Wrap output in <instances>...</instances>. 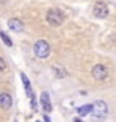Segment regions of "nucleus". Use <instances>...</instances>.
Listing matches in <instances>:
<instances>
[{"instance_id": "obj_1", "label": "nucleus", "mask_w": 116, "mask_h": 122, "mask_svg": "<svg viewBox=\"0 0 116 122\" xmlns=\"http://www.w3.org/2000/svg\"><path fill=\"white\" fill-rule=\"evenodd\" d=\"M91 118L94 121H103L109 113V106L104 100H96L91 104Z\"/></svg>"}, {"instance_id": "obj_2", "label": "nucleus", "mask_w": 116, "mask_h": 122, "mask_svg": "<svg viewBox=\"0 0 116 122\" xmlns=\"http://www.w3.org/2000/svg\"><path fill=\"white\" fill-rule=\"evenodd\" d=\"M51 53V46L47 40H37L34 44V55L38 59H47Z\"/></svg>"}, {"instance_id": "obj_3", "label": "nucleus", "mask_w": 116, "mask_h": 122, "mask_svg": "<svg viewBox=\"0 0 116 122\" xmlns=\"http://www.w3.org/2000/svg\"><path fill=\"white\" fill-rule=\"evenodd\" d=\"M46 21H47L49 25H51V27H60V25L63 24V21H65V16L59 9L51 7V9H49V12L46 15Z\"/></svg>"}, {"instance_id": "obj_4", "label": "nucleus", "mask_w": 116, "mask_h": 122, "mask_svg": "<svg viewBox=\"0 0 116 122\" xmlns=\"http://www.w3.org/2000/svg\"><path fill=\"white\" fill-rule=\"evenodd\" d=\"M91 75L96 81H106L109 78V68L103 63H97L91 69Z\"/></svg>"}, {"instance_id": "obj_5", "label": "nucleus", "mask_w": 116, "mask_h": 122, "mask_svg": "<svg viewBox=\"0 0 116 122\" xmlns=\"http://www.w3.org/2000/svg\"><path fill=\"white\" fill-rule=\"evenodd\" d=\"M93 15L99 19H106L109 16V7L104 2H96L93 6Z\"/></svg>"}, {"instance_id": "obj_6", "label": "nucleus", "mask_w": 116, "mask_h": 122, "mask_svg": "<svg viewBox=\"0 0 116 122\" xmlns=\"http://www.w3.org/2000/svg\"><path fill=\"white\" fill-rule=\"evenodd\" d=\"M40 103H41L43 110L46 112V113H50L53 110V104L50 102V94L47 91H43L41 93V96H40Z\"/></svg>"}, {"instance_id": "obj_7", "label": "nucleus", "mask_w": 116, "mask_h": 122, "mask_svg": "<svg viewBox=\"0 0 116 122\" xmlns=\"http://www.w3.org/2000/svg\"><path fill=\"white\" fill-rule=\"evenodd\" d=\"M7 27H9V30L10 31H13V32H22L24 31V22L21 21V19H18V18H10L7 21Z\"/></svg>"}, {"instance_id": "obj_8", "label": "nucleus", "mask_w": 116, "mask_h": 122, "mask_svg": "<svg viewBox=\"0 0 116 122\" xmlns=\"http://www.w3.org/2000/svg\"><path fill=\"white\" fill-rule=\"evenodd\" d=\"M12 97H10V94H7V93H0V107L2 109H10L12 107Z\"/></svg>"}, {"instance_id": "obj_9", "label": "nucleus", "mask_w": 116, "mask_h": 122, "mask_svg": "<svg viewBox=\"0 0 116 122\" xmlns=\"http://www.w3.org/2000/svg\"><path fill=\"white\" fill-rule=\"evenodd\" d=\"M21 80H22L24 88H25V94H26V96H28V97L31 99L32 96H34V93H32V88H31V82H30V80H28V76H26L24 72H21Z\"/></svg>"}, {"instance_id": "obj_10", "label": "nucleus", "mask_w": 116, "mask_h": 122, "mask_svg": "<svg viewBox=\"0 0 116 122\" xmlns=\"http://www.w3.org/2000/svg\"><path fill=\"white\" fill-rule=\"evenodd\" d=\"M91 112V104H84V106L78 107V115L79 116H87Z\"/></svg>"}, {"instance_id": "obj_11", "label": "nucleus", "mask_w": 116, "mask_h": 122, "mask_svg": "<svg viewBox=\"0 0 116 122\" xmlns=\"http://www.w3.org/2000/svg\"><path fill=\"white\" fill-rule=\"evenodd\" d=\"M0 38H2V41L5 43V46H7V47H12V46H13V43H12L10 37H9L5 31H0Z\"/></svg>"}, {"instance_id": "obj_12", "label": "nucleus", "mask_w": 116, "mask_h": 122, "mask_svg": "<svg viewBox=\"0 0 116 122\" xmlns=\"http://www.w3.org/2000/svg\"><path fill=\"white\" fill-rule=\"evenodd\" d=\"M53 71H55V74H56L57 78H63V76H66V71H65L62 66H55V68H53Z\"/></svg>"}, {"instance_id": "obj_13", "label": "nucleus", "mask_w": 116, "mask_h": 122, "mask_svg": "<svg viewBox=\"0 0 116 122\" xmlns=\"http://www.w3.org/2000/svg\"><path fill=\"white\" fill-rule=\"evenodd\" d=\"M6 69H7V63H6V60L0 56V72H5Z\"/></svg>"}, {"instance_id": "obj_14", "label": "nucleus", "mask_w": 116, "mask_h": 122, "mask_svg": "<svg viewBox=\"0 0 116 122\" xmlns=\"http://www.w3.org/2000/svg\"><path fill=\"white\" fill-rule=\"evenodd\" d=\"M43 119H44V122H50V118H49L47 115H44V118H43Z\"/></svg>"}, {"instance_id": "obj_15", "label": "nucleus", "mask_w": 116, "mask_h": 122, "mask_svg": "<svg viewBox=\"0 0 116 122\" xmlns=\"http://www.w3.org/2000/svg\"><path fill=\"white\" fill-rule=\"evenodd\" d=\"M9 0H0V5H5V3H7Z\"/></svg>"}, {"instance_id": "obj_16", "label": "nucleus", "mask_w": 116, "mask_h": 122, "mask_svg": "<svg viewBox=\"0 0 116 122\" xmlns=\"http://www.w3.org/2000/svg\"><path fill=\"white\" fill-rule=\"evenodd\" d=\"M75 122H81V121H79V119H75Z\"/></svg>"}, {"instance_id": "obj_17", "label": "nucleus", "mask_w": 116, "mask_h": 122, "mask_svg": "<svg viewBox=\"0 0 116 122\" xmlns=\"http://www.w3.org/2000/svg\"><path fill=\"white\" fill-rule=\"evenodd\" d=\"M13 122H18V121H13Z\"/></svg>"}]
</instances>
